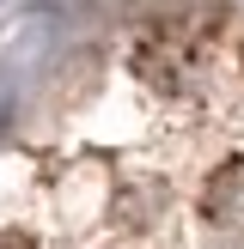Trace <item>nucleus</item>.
<instances>
[{"label": "nucleus", "mask_w": 244, "mask_h": 249, "mask_svg": "<svg viewBox=\"0 0 244 249\" xmlns=\"http://www.w3.org/2000/svg\"><path fill=\"white\" fill-rule=\"evenodd\" d=\"M202 213H207V225H220V231H244V158H226V164L207 177Z\"/></svg>", "instance_id": "f257e3e1"}, {"label": "nucleus", "mask_w": 244, "mask_h": 249, "mask_svg": "<svg viewBox=\"0 0 244 249\" xmlns=\"http://www.w3.org/2000/svg\"><path fill=\"white\" fill-rule=\"evenodd\" d=\"M226 249H244V243H226Z\"/></svg>", "instance_id": "f03ea898"}]
</instances>
